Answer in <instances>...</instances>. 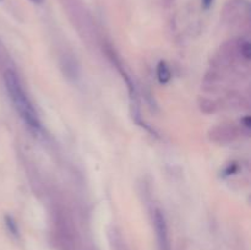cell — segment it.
Here are the masks:
<instances>
[{"mask_svg": "<svg viewBox=\"0 0 251 250\" xmlns=\"http://www.w3.org/2000/svg\"><path fill=\"white\" fill-rule=\"evenodd\" d=\"M4 81L7 93L10 96V100L14 103L20 117L22 118V120L26 123L27 126L32 131L38 132L39 129H41V122H39V118L37 115L36 109L32 105L31 100H29V98L27 97L24 88H22L19 76L12 70H6L4 74Z\"/></svg>", "mask_w": 251, "mask_h": 250, "instance_id": "1", "label": "cell"}, {"mask_svg": "<svg viewBox=\"0 0 251 250\" xmlns=\"http://www.w3.org/2000/svg\"><path fill=\"white\" fill-rule=\"evenodd\" d=\"M154 227H156L159 249L169 250L168 227H167L166 217H164V215L159 210H157L156 213H154Z\"/></svg>", "mask_w": 251, "mask_h": 250, "instance_id": "2", "label": "cell"}, {"mask_svg": "<svg viewBox=\"0 0 251 250\" xmlns=\"http://www.w3.org/2000/svg\"><path fill=\"white\" fill-rule=\"evenodd\" d=\"M157 76H158V80L161 83H167L171 80V71H169L168 66L164 61H161L158 64V68H157Z\"/></svg>", "mask_w": 251, "mask_h": 250, "instance_id": "3", "label": "cell"}, {"mask_svg": "<svg viewBox=\"0 0 251 250\" xmlns=\"http://www.w3.org/2000/svg\"><path fill=\"white\" fill-rule=\"evenodd\" d=\"M5 223H6V227L10 230V233L15 237H19V229H17L16 222H15L11 216H5Z\"/></svg>", "mask_w": 251, "mask_h": 250, "instance_id": "4", "label": "cell"}, {"mask_svg": "<svg viewBox=\"0 0 251 250\" xmlns=\"http://www.w3.org/2000/svg\"><path fill=\"white\" fill-rule=\"evenodd\" d=\"M202 2H203V6H205L206 9H208V7L211 6V4L213 2V0H202Z\"/></svg>", "mask_w": 251, "mask_h": 250, "instance_id": "5", "label": "cell"}, {"mask_svg": "<svg viewBox=\"0 0 251 250\" xmlns=\"http://www.w3.org/2000/svg\"><path fill=\"white\" fill-rule=\"evenodd\" d=\"M31 1L37 2V4H39V2H42V1H43V0H31Z\"/></svg>", "mask_w": 251, "mask_h": 250, "instance_id": "6", "label": "cell"}]
</instances>
